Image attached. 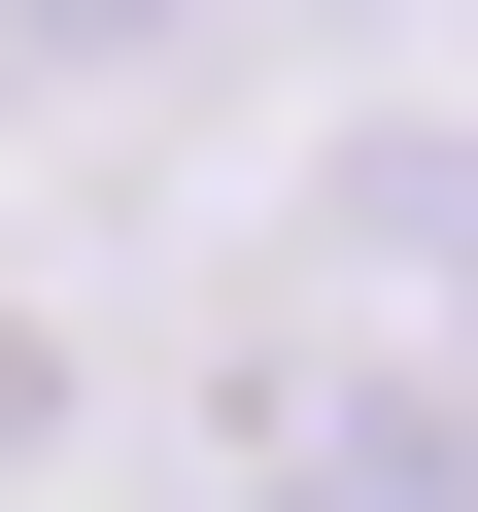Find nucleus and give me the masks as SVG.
Here are the masks:
<instances>
[{
  "mask_svg": "<svg viewBox=\"0 0 478 512\" xmlns=\"http://www.w3.org/2000/svg\"><path fill=\"white\" fill-rule=\"evenodd\" d=\"M239 512H478V342H376V376H239Z\"/></svg>",
  "mask_w": 478,
  "mask_h": 512,
  "instance_id": "nucleus-1",
  "label": "nucleus"
},
{
  "mask_svg": "<svg viewBox=\"0 0 478 512\" xmlns=\"http://www.w3.org/2000/svg\"><path fill=\"white\" fill-rule=\"evenodd\" d=\"M308 239H342L376 308H444V342H478V103H376V137L308 171Z\"/></svg>",
  "mask_w": 478,
  "mask_h": 512,
  "instance_id": "nucleus-2",
  "label": "nucleus"
},
{
  "mask_svg": "<svg viewBox=\"0 0 478 512\" xmlns=\"http://www.w3.org/2000/svg\"><path fill=\"white\" fill-rule=\"evenodd\" d=\"M0 69L35 103H137V69H205V0H0Z\"/></svg>",
  "mask_w": 478,
  "mask_h": 512,
  "instance_id": "nucleus-3",
  "label": "nucleus"
}]
</instances>
